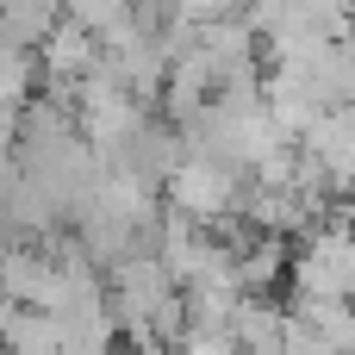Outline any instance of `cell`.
Here are the masks:
<instances>
[{
  "mask_svg": "<svg viewBox=\"0 0 355 355\" xmlns=\"http://www.w3.org/2000/svg\"><path fill=\"white\" fill-rule=\"evenodd\" d=\"M62 6H69V19H81L87 31H100V37H106L119 19H131V6H137V0H62Z\"/></svg>",
  "mask_w": 355,
  "mask_h": 355,
  "instance_id": "277c9868",
  "label": "cell"
},
{
  "mask_svg": "<svg viewBox=\"0 0 355 355\" xmlns=\"http://www.w3.org/2000/svg\"><path fill=\"white\" fill-rule=\"evenodd\" d=\"M287 312H293V306H281L275 293H243V300H237V324H231V337H237L243 349H268V343L287 337Z\"/></svg>",
  "mask_w": 355,
  "mask_h": 355,
  "instance_id": "7a4b0ae2",
  "label": "cell"
},
{
  "mask_svg": "<svg viewBox=\"0 0 355 355\" xmlns=\"http://www.w3.org/2000/svg\"><path fill=\"white\" fill-rule=\"evenodd\" d=\"M6 349L12 355H62V312L31 306V300H6Z\"/></svg>",
  "mask_w": 355,
  "mask_h": 355,
  "instance_id": "6da1fadb",
  "label": "cell"
},
{
  "mask_svg": "<svg viewBox=\"0 0 355 355\" xmlns=\"http://www.w3.org/2000/svg\"><path fill=\"white\" fill-rule=\"evenodd\" d=\"M175 355H243V343L237 337H218V331H187L175 343Z\"/></svg>",
  "mask_w": 355,
  "mask_h": 355,
  "instance_id": "5b68a950",
  "label": "cell"
},
{
  "mask_svg": "<svg viewBox=\"0 0 355 355\" xmlns=\"http://www.w3.org/2000/svg\"><path fill=\"white\" fill-rule=\"evenodd\" d=\"M69 19L62 0H6V44H44Z\"/></svg>",
  "mask_w": 355,
  "mask_h": 355,
  "instance_id": "3957f363",
  "label": "cell"
}]
</instances>
